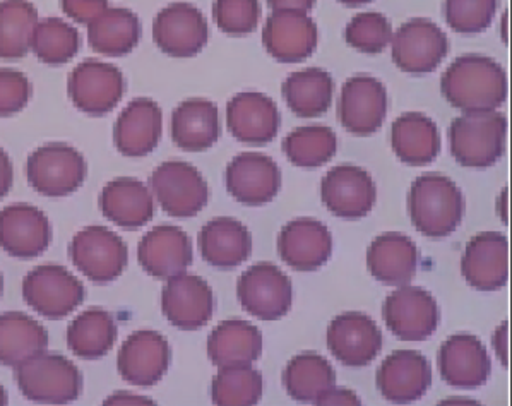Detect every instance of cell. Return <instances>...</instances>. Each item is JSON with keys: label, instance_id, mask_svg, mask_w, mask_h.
I'll return each instance as SVG.
<instances>
[{"label": "cell", "instance_id": "ab89813d", "mask_svg": "<svg viewBox=\"0 0 512 406\" xmlns=\"http://www.w3.org/2000/svg\"><path fill=\"white\" fill-rule=\"evenodd\" d=\"M40 21L30 0L0 2V59H23L31 50V36Z\"/></svg>", "mask_w": 512, "mask_h": 406}, {"label": "cell", "instance_id": "4fadbf2b", "mask_svg": "<svg viewBox=\"0 0 512 406\" xmlns=\"http://www.w3.org/2000/svg\"><path fill=\"white\" fill-rule=\"evenodd\" d=\"M394 64L408 74H427L441 66L449 52L446 33L430 19L403 24L391 40Z\"/></svg>", "mask_w": 512, "mask_h": 406}, {"label": "cell", "instance_id": "60d3db41", "mask_svg": "<svg viewBox=\"0 0 512 406\" xmlns=\"http://www.w3.org/2000/svg\"><path fill=\"white\" fill-rule=\"evenodd\" d=\"M81 47L79 33L72 24L60 18L38 21L31 36V52L48 66H62L71 62Z\"/></svg>", "mask_w": 512, "mask_h": 406}, {"label": "cell", "instance_id": "4316f807", "mask_svg": "<svg viewBox=\"0 0 512 406\" xmlns=\"http://www.w3.org/2000/svg\"><path fill=\"white\" fill-rule=\"evenodd\" d=\"M163 112L149 98H136L115 120L114 144L120 155L129 158L146 156L160 143Z\"/></svg>", "mask_w": 512, "mask_h": 406}, {"label": "cell", "instance_id": "484cf974", "mask_svg": "<svg viewBox=\"0 0 512 406\" xmlns=\"http://www.w3.org/2000/svg\"><path fill=\"white\" fill-rule=\"evenodd\" d=\"M439 371L449 386L475 389L489 381L492 362L477 336L454 335L439 350Z\"/></svg>", "mask_w": 512, "mask_h": 406}, {"label": "cell", "instance_id": "9a60e30c", "mask_svg": "<svg viewBox=\"0 0 512 406\" xmlns=\"http://www.w3.org/2000/svg\"><path fill=\"white\" fill-rule=\"evenodd\" d=\"M324 206L343 220H360L376 204L374 180L357 165H338L324 175L321 182Z\"/></svg>", "mask_w": 512, "mask_h": 406}, {"label": "cell", "instance_id": "5b68a950", "mask_svg": "<svg viewBox=\"0 0 512 406\" xmlns=\"http://www.w3.org/2000/svg\"><path fill=\"white\" fill-rule=\"evenodd\" d=\"M86 175V160L71 144H43L31 153L26 162L30 186L45 198L71 196L83 186Z\"/></svg>", "mask_w": 512, "mask_h": 406}, {"label": "cell", "instance_id": "f1b7e54d", "mask_svg": "<svg viewBox=\"0 0 512 406\" xmlns=\"http://www.w3.org/2000/svg\"><path fill=\"white\" fill-rule=\"evenodd\" d=\"M417 266V245L403 233H382L367 249V269L384 285H408L417 273Z\"/></svg>", "mask_w": 512, "mask_h": 406}, {"label": "cell", "instance_id": "74e56055", "mask_svg": "<svg viewBox=\"0 0 512 406\" xmlns=\"http://www.w3.org/2000/svg\"><path fill=\"white\" fill-rule=\"evenodd\" d=\"M286 393L300 403H317L336 386V374L328 360L317 353H300L293 357L285 372Z\"/></svg>", "mask_w": 512, "mask_h": 406}, {"label": "cell", "instance_id": "30bf717a", "mask_svg": "<svg viewBox=\"0 0 512 406\" xmlns=\"http://www.w3.org/2000/svg\"><path fill=\"white\" fill-rule=\"evenodd\" d=\"M237 295L244 311L261 321H278L292 309V281L271 263L254 264L240 275Z\"/></svg>", "mask_w": 512, "mask_h": 406}, {"label": "cell", "instance_id": "cb8c5ba5", "mask_svg": "<svg viewBox=\"0 0 512 406\" xmlns=\"http://www.w3.org/2000/svg\"><path fill=\"white\" fill-rule=\"evenodd\" d=\"M137 261L148 275L168 280L184 273L194 261L191 239L182 228L173 225L155 227L139 242Z\"/></svg>", "mask_w": 512, "mask_h": 406}, {"label": "cell", "instance_id": "6f0895ef", "mask_svg": "<svg viewBox=\"0 0 512 406\" xmlns=\"http://www.w3.org/2000/svg\"><path fill=\"white\" fill-rule=\"evenodd\" d=\"M2 288H4V280H2V275H0V295H2Z\"/></svg>", "mask_w": 512, "mask_h": 406}, {"label": "cell", "instance_id": "b9f144b4", "mask_svg": "<svg viewBox=\"0 0 512 406\" xmlns=\"http://www.w3.org/2000/svg\"><path fill=\"white\" fill-rule=\"evenodd\" d=\"M338 139L333 129L324 126L298 127L283 141L286 158L295 167L316 168L336 155Z\"/></svg>", "mask_w": 512, "mask_h": 406}, {"label": "cell", "instance_id": "8d00e7d4", "mask_svg": "<svg viewBox=\"0 0 512 406\" xmlns=\"http://www.w3.org/2000/svg\"><path fill=\"white\" fill-rule=\"evenodd\" d=\"M119 329L112 314L98 307L81 312L67 328V347L76 357L96 360L105 357L117 341Z\"/></svg>", "mask_w": 512, "mask_h": 406}, {"label": "cell", "instance_id": "277c9868", "mask_svg": "<svg viewBox=\"0 0 512 406\" xmlns=\"http://www.w3.org/2000/svg\"><path fill=\"white\" fill-rule=\"evenodd\" d=\"M21 393L30 401L45 405H66L78 400L83 391V376L64 355L38 353L14 371Z\"/></svg>", "mask_w": 512, "mask_h": 406}, {"label": "cell", "instance_id": "d6a6232c", "mask_svg": "<svg viewBox=\"0 0 512 406\" xmlns=\"http://www.w3.org/2000/svg\"><path fill=\"white\" fill-rule=\"evenodd\" d=\"M391 144L394 155L411 167L434 162L441 151V138L434 120L418 112H408L394 120Z\"/></svg>", "mask_w": 512, "mask_h": 406}, {"label": "cell", "instance_id": "7c38bea8", "mask_svg": "<svg viewBox=\"0 0 512 406\" xmlns=\"http://www.w3.org/2000/svg\"><path fill=\"white\" fill-rule=\"evenodd\" d=\"M153 38L163 54L179 59L194 57L208 43V21L189 2H173L156 14Z\"/></svg>", "mask_w": 512, "mask_h": 406}, {"label": "cell", "instance_id": "8fae6325", "mask_svg": "<svg viewBox=\"0 0 512 406\" xmlns=\"http://www.w3.org/2000/svg\"><path fill=\"white\" fill-rule=\"evenodd\" d=\"M387 329L403 341H423L439 328L441 311L427 290L403 285L394 290L382 305Z\"/></svg>", "mask_w": 512, "mask_h": 406}, {"label": "cell", "instance_id": "9f6ffc18", "mask_svg": "<svg viewBox=\"0 0 512 406\" xmlns=\"http://www.w3.org/2000/svg\"><path fill=\"white\" fill-rule=\"evenodd\" d=\"M7 405V393L6 389L2 388V384H0V406Z\"/></svg>", "mask_w": 512, "mask_h": 406}, {"label": "cell", "instance_id": "d6986e66", "mask_svg": "<svg viewBox=\"0 0 512 406\" xmlns=\"http://www.w3.org/2000/svg\"><path fill=\"white\" fill-rule=\"evenodd\" d=\"M466 283L480 292L506 287L509 278V242L504 233H478L466 245L461 259Z\"/></svg>", "mask_w": 512, "mask_h": 406}, {"label": "cell", "instance_id": "db71d44e", "mask_svg": "<svg viewBox=\"0 0 512 406\" xmlns=\"http://www.w3.org/2000/svg\"><path fill=\"white\" fill-rule=\"evenodd\" d=\"M155 405V401L146 400L143 396L129 395V393H115L110 396L105 405Z\"/></svg>", "mask_w": 512, "mask_h": 406}, {"label": "cell", "instance_id": "83f0119b", "mask_svg": "<svg viewBox=\"0 0 512 406\" xmlns=\"http://www.w3.org/2000/svg\"><path fill=\"white\" fill-rule=\"evenodd\" d=\"M228 129L245 144H268L280 131V112L269 96L247 91L233 96L227 107Z\"/></svg>", "mask_w": 512, "mask_h": 406}, {"label": "cell", "instance_id": "ba28073f", "mask_svg": "<svg viewBox=\"0 0 512 406\" xmlns=\"http://www.w3.org/2000/svg\"><path fill=\"white\" fill-rule=\"evenodd\" d=\"M67 93L78 110L100 117L122 102L126 95V78L119 67L100 60H84L69 74Z\"/></svg>", "mask_w": 512, "mask_h": 406}, {"label": "cell", "instance_id": "7a4b0ae2", "mask_svg": "<svg viewBox=\"0 0 512 406\" xmlns=\"http://www.w3.org/2000/svg\"><path fill=\"white\" fill-rule=\"evenodd\" d=\"M408 211L418 232L430 239H444L463 220L465 198L453 180L444 175H422L411 186Z\"/></svg>", "mask_w": 512, "mask_h": 406}, {"label": "cell", "instance_id": "d4e9b609", "mask_svg": "<svg viewBox=\"0 0 512 406\" xmlns=\"http://www.w3.org/2000/svg\"><path fill=\"white\" fill-rule=\"evenodd\" d=\"M319 40L317 26L307 12H273L262 30V43L280 62H302L314 54Z\"/></svg>", "mask_w": 512, "mask_h": 406}, {"label": "cell", "instance_id": "9c48e42d", "mask_svg": "<svg viewBox=\"0 0 512 406\" xmlns=\"http://www.w3.org/2000/svg\"><path fill=\"white\" fill-rule=\"evenodd\" d=\"M149 191L173 218H192L209 201V187L201 172L185 162H165L149 177Z\"/></svg>", "mask_w": 512, "mask_h": 406}, {"label": "cell", "instance_id": "f546056e", "mask_svg": "<svg viewBox=\"0 0 512 406\" xmlns=\"http://www.w3.org/2000/svg\"><path fill=\"white\" fill-rule=\"evenodd\" d=\"M197 245L204 261L213 268H237L252 254L251 232L235 218L208 221L199 232Z\"/></svg>", "mask_w": 512, "mask_h": 406}, {"label": "cell", "instance_id": "5bb4252c", "mask_svg": "<svg viewBox=\"0 0 512 406\" xmlns=\"http://www.w3.org/2000/svg\"><path fill=\"white\" fill-rule=\"evenodd\" d=\"M161 311L175 328L184 331L203 328L215 311L213 290L201 276L179 273L168 278L161 292Z\"/></svg>", "mask_w": 512, "mask_h": 406}, {"label": "cell", "instance_id": "f907efd6", "mask_svg": "<svg viewBox=\"0 0 512 406\" xmlns=\"http://www.w3.org/2000/svg\"><path fill=\"white\" fill-rule=\"evenodd\" d=\"M12 182H14V168H12L11 158L0 148V201L11 191Z\"/></svg>", "mask_w": 512, "mask_h": 406}, {"label": "cell", "instance_id": "681fc988", "mask_svg": "<svg viewBox=\"0 0 512 406\" xmlns=\"http://www.w3.org/2000/svg\"><path fill=\"white\" fill-rule=\"evenodd\" d=\"M316 405H360L358 398L350 389H341L334 386L331 391L322 396Z\"/></svg>", "mask_w": 512, "mask_h": 406}, {"label": "cell", "instance_id": "bcb514c9", "mask_svg": "<svg viewBox=\"0 0 512 406\" xmlns=\"http://www.w3.org/2000/svg\"><path fill=\"white\" fill-rule=\"evenodd\" d=\"M259 0H215L213 16L227 35H249L259 24Z\"/></svg>", "mask_w": 512, "mask_h": 406}, {"label": "cell", "instance_id": "2e32d148", "mask_svg": "<svg viewBox=\"0 0 512 406\" xmlns=\"http://www.w3.org/2000/svg\"><path fill=\"white\" fill-rule=\"evenodd\" d=\"M170 365L167 338L153 329L134 331L117 357V369L126 383L148 388L160 383Z\"/></svg>", "mask_w": 512, "mask_h": 406}, {"label": "cell", "instance_id": "3957f363", "mask_svg": "<svg viewBox=\"0 0 512 406\" xmlns=\"http://www.w3.org/2000/svg\"><path fill=\"white\" fill-rule=\"evenodd\" d=\"M506 115L492 112H470L459 115L449 129L454 160L468 168L492 167L506 151Z\"/></svg>", "mask_w": 512, "mask_h": 406}, {"label": "cell", "instance_id": "6da1fadb", "mask_svg": "<svg viewBox=\"0 0 512 406\" xmlns=\"http://www.w3.org/2000/svg\"><path fill=\"white\" fill-rule=\"evenodd\" d=\"M441 90L463 114L492 112L506 102V71L485 55H461L444 72Z\"/></svg>", "mask_w": 512, "mask_h": 406}, {"label": "cell", "instance_id": "c3c4849f", "mask_svg": "<svg viewBox=\"0 0 512 406\" xmlns=\"http://www.w3.org/2000/svg\"><path fill=\"white\" fill-rule=\"evenodd\" d=\"M60 6L69 18L81 24H90L110 7L108 0H60Z\"/></svg>", "mask_w": 512, "mask_h": 406}, {"label": "cell", "instance_id": "603a6c76", "mask_svg": "<svg viewBox=\"0 0 512 406\" xmlns=\"http://www.w3.org/2000/svg\"><path fill=\"white\" fill-rule=\"evenodd\" d=\"M280 257L295 271H317L333 254V237L328 227L312 218L286 223L278 235Z\"/></svg>", "mask_w": 512, "mask_h": 406}, {"label": "cell", "instance_id": "f6af8a7d", "mask_svg": "<svg viewBox=\"0 0 512 406\" xmlns=\"http://www.w3.org/2000/svg\"><path fill=\"white\" fill-rule=\"evenodd\" d=\"M499 0H446L444 14L454 31L463 35L482 33L489 28Z\"/></svg>", "mask_w": 512, "mask_h": 406}, {"label": "cell", "instance_id": "7bdbcfd3", "mask_svg": "<svg viewBox=\"0 0 512 406\" xmlns=\"http://www.w3.org/2000/svg\"><path fill=\"white\" fill-rule=\"evenodd\" d=\"M262 391V376L251 365L220 367V372L211 383V398L218 406L257 405Z\"/></svg>", "mask_w": 512, "mask_h": 406}, {"label": "cell", "instance_id": "7402d4cb", "mask_svg": "<svg viewBox=\"0 0 512 406\" xmlns=\"http://www.w3.org/2000/svg\"><path fill=\"white\" fill-rule=\"evenodd\" d=\"M281 187L278 165L261 153H242L227 167V189L235 201L262 206L273 201Z\"/></svg>", "mask_w": 512, "mask_h": 406}, {"label": "cell", "instance_id": "ee69618b", "mask_svg": "<svg viewBox=\"0 0 512 406\" xmlns=\"http://www.w3.org/2000/svg\"><path fill=\"white\" fill-rule=\"evenodd\" d=\"M345 40L362 54H381L393 40V26L379 12H362L346 26Z\"/></svg>", "mask_w": 512, "mask_h": 406}, {"label": "cell", "instance_id": "7dc6e473", "mask_svg": "<svg viewBox=\"0 0 512 406\" xmlns=\"http://www.w3.org/2000/svg\"><path fill=\"white\" fill-rule=\"evenodd\" d=\"M31 100L30 79L16 69H0V117H11Z\"/></svg>", "mask_w": 512, "mask_h": 406}, {"label": "cell", "instance_id": "52a82bcc", "mask_svg": "<svg viewBox=\"0 0 512 406\" xmlns=\"http://www.w3.org/2000/svg\"><path fill=\"white\" fill-rule=\"evenodd\" d=\"M69 256L72 264L93 283H110L127 268L129 249L110 228L91 225L74 235Z\"/></svg>", "mask_w": 512, "mask_h": 406}, {"label": "cell", "instance_id": "f35d334b", "mask_svg": "<svg viewBox=\"0 0 512 406\" xmlns=\"http://www.w3.org/2000/svg\"><path fill=\"white\" fill-rule=\"evenodd\" d=\"M333 93V78L316 67L293 72L283 83L286 105L293 114L305 119L326 114L333 102Z\"/></svg>", "mask_w": 512, "mask_h": 406}, {"label": "cell", "instance_id": "f5cc1de1", "mask_svg": "<svg viewBox=\"0 0 512 406\" xmlns=\"http://www.w3.org/2000/svg\"><path fill=\"white\" fill-rule=\"evenodd\" d=\"M492 345H494L495 355L499 357L502 365H507V323H502L499 328L495 329L492 336Z\"/></svg>", "mask_w": 512, "mask_h": 406}, {"label": "cell", "instance_id": "e575fe53", "mask_svg": "<svg viewBox=\"0 0 512 406\" xmlns=\"http://www.w3.org/2000/svg\"><path fill=\"white\" fill-rule=\"evenodd\" d=\"M141 33V21L131 9L108 7L88 24V43L96 54L122 57L137 47Z\"/></svg>", "mask_w": 512, "mask_h": 406}, {"label": "cell", "instance_id": "8992f818", "mask_svg": "<svg viewBox=\"0 0 512 406\" xmlns=\"http://www.w3.org/2000/svg\"><path fill=\"white\" fill-rule=\"evenodd\" d=\"M23 297L40 316L57 321L83 304L86 290L69 269L43 264L24 276Z\"/></svg>", "mask_w": 512, "mask_h": 406}, {"label": "cell", "instance_id": "e0dca14e", "mask_svg": "<svg viewBox=\"0 0 512 406\" xmlns=\"http://www.w3.org/2000/svg\"><path fill=\"white\" fill-rule=\"evenodd\" d=\"M326 340L331 355L346 367L372 364L382 350L381 329L376 321L360 312L334 317Z\"/></svg>", "mask_w": 512, "mask_h": 406}, {"label": "cell", "instance_id": "1f68e13d", "mask_svg": "<svg viewBox=\"0 0 512 406\" xmlns=\"http://www.w3.org/2000/svg\"><path fill=\"white\" fill-rule=\"evenodd\" d=\"M220 132V112L209 100L191 98L173 110L172 139L180 150H209L220 138Z\"/></svg>", "mask_w": 512, "mask_h": 406}, {"label": "cell", "instance_id": "836d02e7", "mask_svg": "<svg viewBox=\"0 0 512 406\" xmlns=\"http://www.w3.org/2000/svg\"><path fill=\"white\" fill-rule=\"evenodd\" d=\"M261 353V331L242 319L223 321L208 338V357L216 367L251 365Z\"/></svg>", "mask_w": 512, "mask_h": 406}, {"label": "cell", "instance_id": "4dcf8cb0", "mask_svg": "<svg viewBox=\"0 0 512 406\" xmlns=\"http://www.w3.org/2000/svg\"><path fill=\"white\" fill-rule=\"evenodd\" d=\"M100 208L105 218L127 230L144 227L156 213L153 192L131 177L108 182L100 194Z\"/></svg>", "mask_w": 512, "mask_h": 406}, {"label": "cell", "instance_id": "816d5d0a", "mask_svg": "<svg viewBox=\"0 0 512 406\" xmlns=\"http://www.w3.org/2000/svg\"><path fill=\"white\" fill-rule=\"evenodd\" d=\"M268 4L273 12H309L316 4V0H268Z\"/></svg>", "mask_w": 512, "mask_h": 406}, {"label": "cell", "instance_id": "ac0fdd59", "mask_svg": "<svg viewBox=\"0 0 512 406\" xmlns=\"http://www.w3.org/2000/svg\"><path fill=\"white\" fill-rule=\"evenodd\" d=\"M341 124L357 136L381 129L387 115V91L379 79L360 74L346 81L338 108Z\"/></svg>", "mask_w": 512, "mask_h": 406}, {"label": "cell", "instance_id": "ffe728a7", "mask_svg": "<svg viewBox=\"0 0 512 406\" xmlns=\"http://www.w3.org/2000/svg\"><path fill=\"white\" fill-rule=\"evenodd\" d=\"M52 242L47 215L31 204H11L0 211V247L12 257L42 256Z\"/></svg>", "mask_w": 512, "mask_h": 406}, {"label": "cell", "instance_id": "11a10c76", "mask_svg": "<svg viewBox=\"0 0 512 406\" xmlns=\"http://www.w3.org/2000/svg\"><path fill=\"white\" fill-rule=\"evenodd\" d=\"M340 2L346 6H360V4H367L370 0H340Z\"/></svg>", "mask_w": 512, "mask_h": 406}, {"label": "cell", "instance_id": "44dd1931", "mask_svg": "<svg viewBox=\"0 0 512 406\" xmlns=\"http://www.w3.org/2000/svg\"><path fill=\"white\" fill-rule=\"evenodd\" d=\"M382 398L405 405L420 400L432 384V369L427 357L415 350H396L382 362L376 376Z\"/></svg>", "mask_w": 512, "mask_h": 406}, {"label": "cell", "instance_id": "d590c367", "mask_svg": "<svg viewBox=\"0 0 512 406\" xmlns=\"http://www.w3.org/2000/svg\"><path fill=\"white\" fill-rule=\"evenodd\" d=\"M48 333L36 319L24 312L0 316V364L18 367L38 353L47 352Z\"/></svg>", "mask_w": 512, "mask_h": 406}]
</instances>
